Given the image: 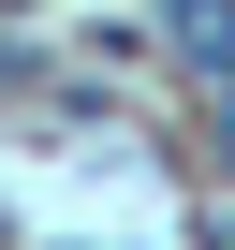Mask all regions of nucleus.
Returning a JSON list of instances; mask_svg holds the SVG:
<instances>
[{
    "label": "nucleus",
    "mask_w": 235,
    "mask_h": 250,
    "mask_svg": "<svg viewBox=\"0 0 235 250\" xmlns=\"http://www.w3.org/2000/svg\"><path fill=\"white\" fill-rule=\"evenodd\" d=\"M206 250H235V221H220V235H206Z\"/></svg>",
    "instance_id": "1"
}]
</instances>
